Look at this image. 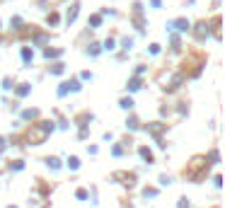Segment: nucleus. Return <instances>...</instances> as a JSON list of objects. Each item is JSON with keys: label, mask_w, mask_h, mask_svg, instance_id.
Here are the masks:
<instances>
[{"label": "nucleus", "mask_w": 225, "mask_h": 208, "mask_svg": "<svg viewBox=\"0 0 225 208\" xmlns=\"http://www.w3.org/2000/svg\"><path fill=\"white\" fill-rule=\"evenodd\" d=\"M51 128H54V126H49V124H44V126H39V128H32V131H29V140H34V145H39Z\"/></svg>", "instance_id": "obj_1"}]
</instances>
